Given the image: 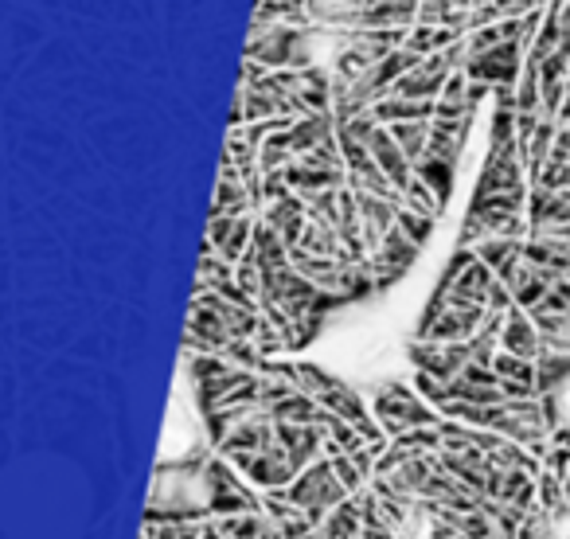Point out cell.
Masks as SVG:
<instances>
[{"instance_id":"6da1fadb","label":"cell","mask_w":570,"mask_h":539,"mask_svg":"<svg viewBox=\"0 0 570 539\" xmlns=\"http://www.w3.org/2000/svg\"><path fill=\"white\" fill-rule=\"evenodd\" d=\"M145 539H200V524H161V532L145 528Z\"/></svg>"},{"instance_id":"7a4b0ae2","label":"cell","mask_w":570,"mask_h":539,"mask_svg":"<svg viewBox=\"0 0 570 539\" xmlns=\"http://www.w3.org/2000/svg\"><path fill=\"white\" fill-rule=\"evenodd\" d=\"M360 539H395V532H391L387 524H379V528H364V532H360Z\"/></svg>"}]
</instances>
